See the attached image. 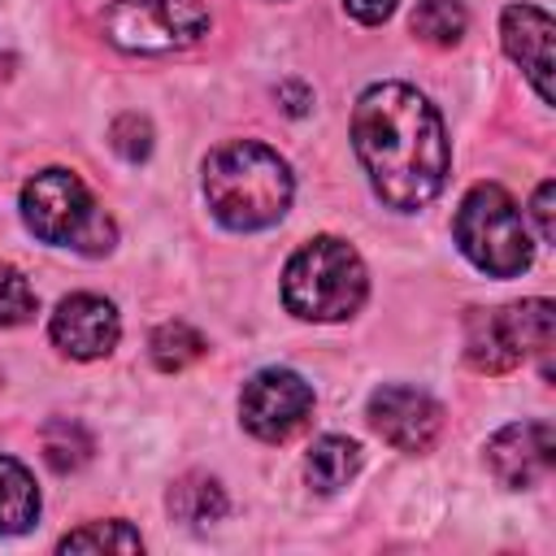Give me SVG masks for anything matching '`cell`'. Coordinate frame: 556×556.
<instances>
[{"label": "cell", "mask_w": 556, "mask_h": 556, "mask_svg": "<svg viewBox=\"0 0 556 556\" xmlns=\"http://www.w3.org/2000/svg\"><path fill=\"white\" fill-rule=\"evenodd\" d=\"M395 4H400V0H343V9H348L361 26H378V22H387V17L395 13Z\"/></svg>", "instance_id": "603a6c76"}, {"label": "cell", "mask_w": 556, "mask_h": 556, "mask_svg": "<svg viewBox=\"0 0 556 556\" xmlns=\"http://www.w3.org/2000/svg\"><path fill=\"white\" fill-rule=\"evenodd\" d=\"M39 517V486L30 469L0 452V539L30 530Z\"/></svg>", "instance_id": "5bb4252c"}, {"label": "cell", "mask_w": 556, "mask_h": 556, "mask_svg": "<svg viewBox=\"0 0 556 556\" xmlns=\"http://www.w3.org/2000/svg\"><path fill=\"white\" fill-rule=\"evenodd\" d=\"M413 35L421 39V43H430V48H452V43H460V35H465V26H469V13H465V4L460 0H421L417 9H413Z\"/></svg>", "instance_id": "ac0fdd59"}, {"label": "cell", "mask_w": 556, "mask_h": 556, "mask_svg": "<svg viewBox=\"0 0 556 556\" xmlns=\"http://www.w3.org/2000/svg\"><path fill=\"white\" fill-rule=\"evenodd\" d=\"M369 274L348 239L317 235L300 243L282 269V304L304 321H343L365 304Z\"/></svg>", "instance_id": "3957f363"}, {"label": "cell", "mask_w": 556, "mask_h": 556, "mask_svg": "<svg viewBox=\"0 0 556 556\" xmlns=\"http://www.w3.org/2000/svg\"><path fill=\"white\" fill-rule=\"evenodd\" d=\"M361 460H365V452H361L356 439H348V434H321V439H313V447L304 456V478H308L313 491L334 495L339 486H348L356 478Z\"/></svg>", "instance_id": "4fadbf2b"}, {"label": "cell", "mask_w": 556, "mask_h": 556, "mask_svg": "<svg viewBox=\"0 0 556 556\" xmlns=\"http://www.w3.org/2000/svg\"><path fill=\"white\" fill-rule=\"evenodd\" d=\"M278 96H282V100H291V104H287V113H295V117H300V113H308V104H313V96H308L300 83H282V87H278Z\"/></svg>", "instance_id": "cb8c5ba5"}, {"label": "cell", "mask_w": 556, "mask_h": 556, "mask_svg": "<svg viewBox=\"0 0 556 556\" xmlns=\"http://www.w3.org/2000/svg\"><path fill=\"white\" fill-rule=\"evenodd\" d=\"M295 195L291 165L256 139H230L204 156V200L226 230H265L287 217Z\"/></svg>", "instance_id": "7a4b0ae2"}, {"label": "cell", "mask_w": 556, "mask_h": 556, "mask_svg": "<svg viewBox=\"0 0 556 556\" xmlns=\"http://www.w3.org/2000/svg\"><path fill=\"white\" fill-rule=\"evenodd\" d=\"M365 417L378 430V439L391 443L395 452H430L434 439L443 434V408H439V400L426 395L421 387H404V382L378 387L369 395Z\"/></svg>", "instance_id": "9c48e42d"}, {"label": "cell", "mask_w": 556, "mask_h": 556, "mask_svg": "<svg viewBox=\"0 0 556 556\" xmlns=\"http://www.w3.org/2000/svg\"><path fill=\"white\" fill-rule=\"evenodd\" d=\"M91 452H96V443H91V434H87L83 421H74V417H56V421L43 426V460H48L56 473H74V469H83V465L91 460Z\"/></svg>", "instance_id": "e0dca14e"}, {"label": "cell", "mask_w": 556, "mask_h": 556, "mask_svg": "<svg viewBox=\"0 0 556 556\" xmlns=\"http://www.w3.org/2000/svg\"><path fill=\"white\" fill-rule=\"evenodd\" d=\"M352 148L374 195L395 213L426 208L452 169L439 109L408 83H374L352 109Z\"/></svg>", "instance_id": "6da1fadb"}, {"label": "cell", "mask_w": 556, "mask_h": 556, "mask_svg": "<svg viewBox=\"0 0 556 556\" xmlns=\"http://www.w3.org/2000/svg\"><path fill=\"white\" fill-rule=\"evenodd\" d=\"M204 348H208L204 334H200L195 326H187V321H165V326H156L152 339H148L152 365H156L161 374H178V369L195 365V361L204 356Z\"/></svg>", "instance_id": "2e32d148"}, {"label": "cell", "mask_w": 556, "mask_h": 556, "mask_svg": "<svg viewBox=\"0 0 556 556\" xmlns=\"http://www.w3.org/2000/svg\"><path fill=\"white\" fill-rule=\"evenodd\" d=\"M239 417L261 443H287L313 417V387L295 369H256L239 391Z\"/></svg>", "instance_id": "ba28073f"}, {"label": "cell", "mask_w": 556, "mask_h": 556, "mask_svg": "<svg viewBox=\"0 0 556 556\" xmlns=\"http://www.w3.org/2000/svg\"><path fill=\"white\" fill-rule=\"evenodd\" d=\"M48 334H52V343H56L70 361H100V356H109V352L117 348V339H122V317H117L113 300L91 295V291H78V295H65V300L52 308Z\"/></svg>", "instance_id": "30bf717a"}, {"label": "cell", "mask_w": 556, "mask_h": 556, "mask_svg": "<svg viewBox=\"0 0 556 556\" xmlns=\"http://www.w3.org/2000/svg\"><path fill=\"white\" fill-rule=\"evenodd\" d=\"M35 308H39V295L22 278V269L0 265V326H22L35 317Z\"/></svg>", "instance_id": "ffe728a7"}, {"label": "cell", "mask_w": 556, "mask_h": 556, "mask_svg": "<svg viewBox=\"0 0 556 556\" xmlns=\"http://www.w3.org/2000/svg\"><path fill=\"white\" fill-rule=\"evenodd\" d=\"M109 143H113V152H117L122 161L139 165V161L152 156V122L139 117V113H122V117L109 126Z\"/></svg>", "instance_id": "44dd1931"}, {"label": "cell", "mask_w": 556, "mask_h": 556, "mask_svg": "<svg viewBox=\"0 0 556 556\" xmlns=\"http://www.w3.org/2000/svg\"><path fill=\"white\" fill-rule=\"evenodd\" d=\"M500 35H504V52L526 70V78L534 83L539 100L552 104V70H556V22L547 9L539 4H508L500 17Z\"/></svg>", "instance_id": "7c38bea8"}, {"label": "cell", "mask_w": 556, "mask_h": 556, "mask_svg": "<svg viewBox=\"0 0 556 556\" xmlns=\"http://www.w3.org/2000/svg\"><path fill=\"white\" fill-rule=\"evenodd\" d=\"M22 222L35 239L52 248H74L83 256H104L117 243L113 217L87 191L74 169H39L22 187Z\"/></svg>", "instance_id": "277c9868"}, {"label": "cell", "mask_w": 556, "mask_h": 556, "mask_svg": "<svg viewBox=\"0 0 556 556\" xmlns=\"http://www.w3.org/2000/svg\"><path fill=\"white\" fill-rule=\"evenodd\" d=\"M552 204H556V182L543 178V182L534 187V200H530V217H534V226H539V243H552V239H556Z\"/></svg>", "instance_id": "7402d4cb"}, {"label": "cell", "mask_w": 556, "mask_h": 556, "mask_svg": "<svg viewBox=\"0 0 556 556\" xmlns=\"http://www.w3.org/2000/svg\"><path fill=\"white\" fill-rule=\"evenodd\" d=\"M452 235L460 243V252L491 278H517L530 269L534 261V239L530 226L517 208V200L495 187V182H478L452 222Z\"/></svg>", "instance_id": "5b68a950"}, {"label": "cell", "mask_w": 556, "mask_h": 556, "mask_svg": "<svg viewBox=\"0 0 556 556\" xmlns=\"http://www.w3.org/2000/svg\"><path fill=\"white\" fill-rule=\"evenodd\" d=\"M213 17L200 0H113L100 13V30L122 52H178L208 35Z\"/></svg>", "instance_id": "52a82bcc"}, {"label": "cell", "mask_w": 556, "mask_h": 556, "mask_svg": "<svg viewBox=\"0 0 556 556\" xmlns=\"http://www.w3.org/2000/svg\"><path fill=\"white\" fill-rule=\"evenodd\" d=\"M486 465L500 486L530 491L556 465V434L547 421H513L486 439Z\"/></svg>", "instance_id": "8fae6325"}, {"label": "cell", "mask_w": 556, "mask_h": 556, "mask_svg": "<svg viewBox=\"0 0 556 556\" xmlns=\"http://www.w3.org/2000/svg\"><path fill=\"white\" fill-rule=\"evenodd\" d=\"M556 334L552 300H521L508 308H473L465 317V361L478 374H508L530 352L547 356Z\"/></svg>", "instance_id": "8992f818"}, {"label": "cell", "mask_w": 556, "mask_h": 556, "mask_svg": "<svg viewBox=\"0 0 556 556\" xmlns=\"http://www.w3.org/2000/svg\"><path fill=\"white\" fill-rule=\"evenodd\" d=\"M61 552H143L139 530H130L126 521H87L83 530H70L61 543Z\"/></svg>", "instance_id": "d6986e66"}, {"label": "cell", "mask_w": 556, "mask_h": 556, "mask_svg": "<svg viewBox=\"0 0 556 556\" xmlns=\"http://www.w3.org/2000/svg\"><path fill=\"white\" fill-rule=\"evenodd\" d=\"M165 504H169V513H174L178 521H187V526L222 521V517H226V508H230V504H226L222 482H217V478H208V473H182V478L169 486Z\"/></svg>", "instance_id": "9a60e30c"}]
</instances>
